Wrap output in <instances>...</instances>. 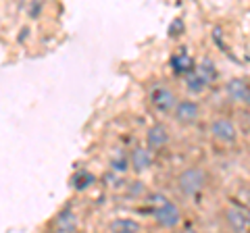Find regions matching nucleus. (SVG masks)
Here are the masks:
<instances>
[{
    "instance_id": "4468645a",
    "label": "nucleus",
    "mask_w": 250,
    "mask_h": 233,
    "mask_svg": "<svg viewBox=\"0 0 250 233\" xmlns=\"http://www.w3.org/2000/svg\"><path fill=\"white\" fill-rule=\"evenodd\" d=\"M94 183V175L88 173V171H77V173L73 175V188L75 190H88L90 185Z\"/></svg>"
},
{
    "instance_id": "f8f14e48",
    "label": "nucleus",
    "mask_w": 250,
    "mask_h": 233,
    "mask_svg": "<svg viewBox=\"0 0 250 233\" xmlns=\"http://www.w3.org/2000/svg\"><path fill=\"white\" fill-rule=\"evenodd\" d=\"M171 69H173L175 75H190L194 69H196V65H194V58L188 54L186 50H177L173 57H171Z\"/></svg>"
},
{
    "instance_id": "1a4fd4ad",
    "label": "nucleus",
    "mask_w": 250,
    "mask_h": 233,
    "mask_svg": "<svg viewBox=\"0 0 250 233\" xmlns=\"http://www.w3.org/2000/svg\"><path fill=\"white\" fill-rule=\"evenodd\" d=\"M152 162H154V152L148 150L146 146L144 148L138 146V148H134L129 152V165H131V171H134L136 175H142L146 171H150Z\"/></svg>"
},
{
    "instance_id": "f3484780",
    "label": "nucleus",
    "mask_w": 250,
    "mask_h": 233,
    "mask_svg": "<svg viewBox=\"0 0 250 233\" xmlns=\"http://www.w3.org/2000/svg\"><path fill=\"white\" fill-rule=\"evenodd\" d=\"M207 233H219V231H207Z\"/></svg>"
},
{
    "instance_id": "7ed1b4c3",
    "label": "nucleus",
    "mask_w": 250,
    "mask_h": 233,
    "mask_svg": "<svg viewBox=\"0 0 250 233\" xmlns=\"http://www.w3.org/2000/svg\"><path fill=\"white\" fill-rule=\"evenodd\" d=\"M215 79H217L215 65L210 63L208 58H202L196 65V69H194L190 75H186V90L192 92V94H200V92H205L207 85L213 83Z\"/></svg>"
},
{
    "instance_id": "a211bd4d",
    "label": "nucleus",
    "mask_w": 250,
    "mask_h": 233,
    "mask_svg": "<svg viewBox=\"0 0 250 233\" xmlns=\"http://www.w3.org/2000/svg\"><path fill=\"white\" fill-rule=\"evenodd\" d=\"M46 233H57V231H46Z\"/></svg>"
},
{
    "instance_id": "f257e3e1",
    "label": "nucleus",
    "mask_w": 250,
    "mask_h": 233,
    "mask_svg": "<svg viewBox=\"0 0 250 233\" xmlns=\"http://www.w3.org/2000/svg\"><path fill=\"white\" fill-rule=\"evenodd\" d=\"M146 202L150 204V214L161 229L171 231V229H177L179 225H182V208H179L171 198H167L165 194L154 192L148 196Z\"/></svg>"
},
{
    "instance_id": "dca6fc26",
    "label": "nucleus",
    "mask_w": 250,
    "mask_h": 233,
    "mask_svg": "<svg viewBox=\"0 0 250 233\" xmlns=\"http://www.w3.org/2000/svg\"><path fill=\"white\" fill-rule=\"evenodd\" d=\"M177 233H200L196 227H182V229H179Z\"/></svg>"
},
{
    "instance_id": "9b49d317",
    "label": "nucleus",
    "mask_w": 250,
    "mask_h": 233,
    "mask_svg": "<svg viewBox=\"0 0 250 233\" xmlns=\"http://www.w3.org/2000/svg\"><path fill=\"white\" fill-rule=\"evenodd\" d=\"M225 92H228V98L233 100L238 104H248L250 106V83L246 79H231L228 85H225Z\"/></svg>"
},
{
    "instance_id": "423d86ee",
    "label": "nucleus",
    "mask_w": 250,
    "mask_h": 233,
    "mask_svg": "<svg viewBox=\"0 0 250 233\" xmlns=\"http://www.w3.org/2000/svg\"><path fill=\"white\" fill-rule=\"evenodd\" d=\"M173 116H175L177 123H182V125H194V123L200 119V104L192 98H182L175 106Z\"/></svg>"
},
{
    "instance_id": "ddd939ff",
    "label": "nucleus",
    "mask_w": 250,
    "mask_h": 233,
    "mask_svg": "<svg viewBox=\"0 0 250 233\" xmlns=\"http://www.w3.org/2000/svg\"><path fill=\"white\" fill-rule=\"evenodd\" d=\"M108 233H142V225L131 216H115L108 223Z\"/></svg>"
},
{
    "instance_id": "2eb2a0df",
    "label": "nucleus",
    "mask_w": 250,
    "mask_h": 233,
    "mask_svg": "<svg viewBox=\"0 0 250 233\" xmlns=\"http://www.w3.org/2000/svg\"><path fill=\"white\" fill-rule=\"evenodd\" d=\"M111 167L117 171V173H125L127 169H131L129 156H125V154H119V156H115V158L111 160Z\"/></svg>"
},
{
    "instance_id": "39448f33",
    "label": "nucleus",
    "mask_w": 250,
    "mask_h": 233,
    "mask_svg": "<svg viewBox=\"0 0 250 233\" xmlns=\"http://www.w3.org/2000/svg\"><path fill=\"white\" fill-rule=\"evenodd\" d=\"M148 100L154 111L159 113H173L177 106V96L173 94V90L167 88L165 83H154L150 90H148Z\"/></svg>"
},
{
    "instance_id": "f03ea898",
    "label": "nucleus",
    "mask_w": 250,
    "mask_h": 233,
    "mask_svg": "<svg viewBox=\"0 0 250 233\" xmlns=\"http://www.w3.org/2000/svg\"><path fill=\"white\" fill-rule=\"evenodd\" d=\"M208 185V175L202 167H186L182 173L177 175V190L184 194L186 198H196Z\"/></svg>"
},
{
    "instance_id": "0eeeda50",
    "label": "nucleus",
    "mask_w": 250,
    "mask_h": 233,
    "mask_svg": "<svg viewBox=\"0 0 250 233\" xmlns=\"http://www.w3.org/2000/svg\"><path fill=\"white\" fill-rule=\"evenodd\" d=\"M225 225L231 233H248L250 231V213L242 211L238 206H229L225 208Z\"/></svg>"
},
{
    "instance_id": "20e7f679",
    "label": "nucleus",
    "mask_w": 250,
    "mask_h": 233,
    "mask_svg": "<svg viewBox=\"0 0 250 233\" xmlns=\"http://www.w3.org/2000/svg\"><path fill=\"white\" fill-rule=\"evenodd\" d=\"M210 136H213L215 142H219L221 146H233L238 142V127L229 116L219 115L210 121Z\"/></svg>"
},
{
    "instance_id": "9d476101",
    "label": "nucleus",
    "mask_w": 250,
    "mask_h": 233,
    "mask_svg": "<svg viewBox=\"0 0 250 233\" xmlns=\"http://www.w3.org/2000/svg\"><path fill=\"white\" fill-rule=\"evenodd\" d=\"M77 227H80L77 213L69 206L59 211V214L54 216V221H52V231H57V233H75Z\"/></svg>"
},
{
    "instance_id": "6e6552de",
    "label": "nucleus",
    "mask_w": 250,
    "mask_h": 233,
    "mask_svg": "<svg viewBox=\"0 0 250 233\" xmlns=\"http://www.w3.org/2000/svg\"><path fill=\"white\" fill-rule=\"evenodd\" d=\"M169 144V129L163 123H152L146 129V148L152 152L163 150Z\"/></svg>"
}]
</instances>
